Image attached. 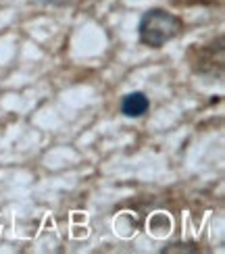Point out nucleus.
I'll use <instances>...</instances> for the list:
<instances>
[{
    "label": "nucleus",
    "instance_id": "nucleus-2",
    "mask_svg": "<svg viewBox=\"0 0 225 254\" xmlns=\"http://www.w3.org/2000/svg\"><path fill=\"white\" fill-rule=\"evenodd\" d=\"M148 109H150V100L144 92H132V94H127V96H123V100H121V113L125 117L138 119V117H142L144 113H148Z\"/></svg>",
    "mask_w": 225,
    "mask_h": 254
},
{
    "label": "nucleus",
    "instance_id": "nucleus-3",
    "mask_svg": "<svg viewBox=\"0 0 225 254\" xmlns=\"http://www.w3.org/2000/svg\"><path fill=\"white\" fill-rule=\"evenodd\" d=\"M46 2H50V4H57V6H67V4L77 2V0H46Z\"/></svg>",
    "mask_w": 225,
    "mask_h": 254
},
{
    "label": "nucleus",
    "instance_id": "nucleus-1",
    "mask_svg": "<svg viewBox=\"0 0 225 254\" xmlns=\"http://www.w3.org/2000/svg\"><path fill=\"white\" fill-rule=\"evenodd\" d=\"M184 29L181 19L165 8H150L142 15L138 23V36L144 46L150 48H163L167 42L177 38Z\"/></svg>",
    "mask_w": 225,
    "mask_h": 254
}]
</instances>
